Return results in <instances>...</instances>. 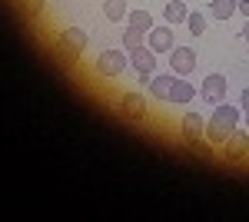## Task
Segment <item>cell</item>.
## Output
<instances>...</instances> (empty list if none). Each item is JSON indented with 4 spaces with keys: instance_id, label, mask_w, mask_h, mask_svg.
Listing matches in <instances>:
<instances>
[{
    "instance_id": "1",
    "label": "cell",
    "mask_w": 249,
    "mask_h": 222,
    "mask_svg": "<svg viewBox=\"0 0 249 222\" xmlns=\"http://www.w3.org/2000/svg\"><path fill=\"white\" fill-rule=\"evenodd\" d=\"M239 116H243L239 106H232V103H219V106L213 110V116L206 120V139H210L213 146H223V143L230 139V133L239 126Z\"/></svg>"
},
{
    "instance_id": "2",
    "label": "cell",
    "mask_w": 249,
    "mask_h": 222,
    "mask_svg": "<svg viewBox=\"0 0 249 222\" xmlns=\"http://www.w3.org/2000/svg\"><path fill=\"white\" fill-rule=\"evenodd\" d=\"M126 63H130V60H126V53H123V50H103V53L96 56V73L113 80V76H123Z\"/></svg>"
},
{
    "instance_id": "3",
    "label": "cell",
    "mask_w": 249,
    "mask_h": 222,
    "mask_svg": "<svg viewBox=\"0 0 249 222\" xmlns=\"http://www.w3.org/2000/svg\"><path fill=\"white\" fill-rule=\"evenodd\" d=\"M146 47L156 50V53H170L176 47V37H173V23H153V30L146 34Z\"/></svg>"
},
{
    "instance_id": "4",
    "label": "cell",
    "mask_w": 249,
    "mask_h": 222,
    "mask_svg": "<svg viewBox=\"0 0 249 222\" xmlns=\"http://www.w3.org/2000/svg\"><path fill=\"white\" fill-rule=\"evenodd\" d=\"M130 63H133V70L140 73V80H153L156 73V50H150V47H140V50H130Z\"/></svg>"
},
{
    "instance_id": "5",
    "label": "cell",
    "mask_w": 249,
    "mask_h": 222,
    "mask_svg": "<svg viewBox=\"0 0 249 222\" xmlns=\"http://www.w3.org/2000/svg\"><path fill=\"white\" fill-rule=\"evenodd\" d=\"M170 70L176 76H190L196 70V50L193 47H173L170 50Z\"/></svg>"
},
{
    "instance_id": "6",
    "label": "cell",
    "mask_w": 249,
    "mask_h": 222,
    "mask_svg": "<svg viewBox=\"0 0 249 222\" xmlns=\"http://www.w3.org/2000/svg\"><path fill=\"white\" fill-rule=\"evenodd\" d=\"M199 96L213 103V106H219V103H226V76L223 73H210L203 80V86H199Z\"/></svg>"
},
{
    "instance_id": "7",
    "label": "cell",
    "mask_w": 249,
    "mask_h": 222,
    "mask_svg": "<svg viewBox=\"0 0 249 222\" xmlns=\"http://www.w3.org/2000/svg\"><path fill=\"white\" fill-rule=\"evenodd\" d=\"M223 156H226V159H246L249 156V133L236 126V130L230 133V139L223 143Z\"/></svg>"
},
{
    "instance_id": "8",
    "label": "cell",
    "mask_w": 249,
    "mask_h": 222,
    "mask_svg": "<svg viewBox=\"0 0 249 222\" xmlns=\"http://www.w3.org/2000/svg\"><path fill=\"white\" fill-rule=\"evenodd\" d=\"M179 130H183V139L199 143V139L206 136V120H203L199 113H186V116L179 120Z\"/></svg>"
},
{
    "instance_id": "9",
    "label": "cell",
    "mask_w": 249,
    "mask_h": 222,
    "mask_svg": "<svg viewBox=\"0 0 249 222\" xmlns=\"http://www.w3.org/2000/svg\"><path fill=\"white\" fill-rule=\"evenodd\" d=\"M60 47L70 50V53H83V50H87V34H83L80 27H67V30L60 34Z\"/></svg>"
},
{
    "instance_id": "10",
    "label": "cell",
    "mask_w": 249,
    "mask_h": 222,
    "mask_svg": "<svg viewBox=\"0 0 249 222\" xmlns=\"http://www.w3.org/2000/svg\"><path fill=\"white\" fill-rule=\"evenodd\" d=\"M173 83H176V76H170V73H163V76H153V80H150V96H153L156 103H170Z\"/></svg>"
},
{
    "instance_id": "11",
    "label": "cell",
    "mask_w": 249,
    "mask_h": 222,
    "mask_svg": "<svg viewBox=\"0 0 249 222\" xmlns=\"http://www.w3.org/2000/svg\"><path fill=\"white\" fill-rule=\"evenodd\" d=\"M120 110L126 113L130 120H146V103H143V96H140V93H123Z\"/></svg>"
},
{
    "instance_id": "12",
    "label": "cell",
    "mask_w": 249,
    "mask_h": 222,
    "mask_svg": "<svg viewBox=\"0 0 249 222\" xmlns=\"http://www.w3.org/2000/svg\"><path fill=\"white\" fill-rule=\"evenodd\" d=\"M126 14H130L126 0H103V17L110 20V23H120V20H126Z\"/></svg>"
},
{
    "instance_id": "13",
    "label": "cell",
    "mask_w": 249,
    "mask_h": 222,
    "mask_svg": "<svg viewBox=\"0 0 249 222\" xmlns=\"http://www.w3.org/2000/svg\"><path fill=\"white\" fill-rule=\"evenodd\" d=\"M196 90H193L190 80H183V76H176V83H173V93H170V103H190Z\"/></svg>"
},
{
    "instance_id": "14",
    "label": "cell",
    "mask_w": 249,
    "mask_h": 222,
    "mask_svg": "<svg viewBox=\"0 0 249 222\" xmlns=\"http://www.w3.org/2000/svg\"><path fill=\"white\" fill-rule=\"evenodd\" d=\"M143 40H146V30H140V27H133V23L123 30V47H126V50H140V47H146Z\"/></svg>"
},
{
    "instance_id": "15",
    "label": "cell",
    "mask_w": 249,
    "mask_h": 222,
    "mask_svg": "<svg viewBox=\"0 0 249 222\" xmlns=\"http://www.w3.org/2000/svg\"><path fill=\"white\" fill-rule=\"evenodd\" d=\"M186 17H190V10H186L183 0H170L166 3V23H186Z\"/></svg>"
},
{
    "instance_id": "16",
    "label": "cell",
    "mask_w": 249,
    "mask_h": 222,
    "mask_svg": "<svg viewBox=\"0 0 249 222\" xmlns=\"http://www.w3.org/2000/svg\"><path fill=\"white\" fill-rule=\"evenodd\" d=\"M210 14L216 20H230L236 14V0H210Z\"/></svg>"
},
{
    "instance_id": "17",
    "label": "cell",
    "mask_w": 249,
    "mask_h": 222,
    "mask_svg": "<svg viewBox=\"0 0 249 222\" xmlns=\"http://www.w3.org/2000/svg\"><path fill=\"white\" fill-rule=\"evenodd\" d=\"M126 20H130L133 27H140V30H146V34L153 30V17H150L146 10H130V14H126Z\"/></svg>"
},
{
    "instance_id": "18",
    "label": "cell",
    "mask_w": 249,
    "mask_h": 222,
    "mask_svg": "<svg viewBox=\"0 0 249 222\" xmlns=\"http://www.w3.org/2000/svg\"><path fill=\"white\" fill-rule=\"evenodd\" d=\"M186 30H190L193 37H199V34H203V30H206V17H203V14H199V10H193L190 17H186Z\"/></svg>"
},
{
    "instance_id": "19",
    "label": "cell",
    "mask_w": 249,
    "mask_h": 222,
    "mask_svg": "<svg viewBox=\"0 0 249 222\" xmlns=\"http://www.w3.org/2000/svg\"><path fill=\"white\" fill-rule=\"evenodd\" d=\"M236 10H239L243 17H249V0H239V3H236Z\"/></svg>"
},
{
    "instance_id": "20",
    "label": "cell",
    "mask_w": 249,
    "mask_h": 222,
    "mask_svg": "<svg viewBox=\"0 0 249 222\" xmlns=\"http://www.w3.org/2000/svg\"><path fill=\"white\" fill-rule=\"evenodd\" d=\"M239 103H243V110H249V86L243 90V96H239Z\"/></svg>"
},
{
    "instance_id": "21",
    "label": "cell",
    "mask_w": 249,
    "mask_h": 222,
    "mask_svg": "<svg viewBox=\"0 0 249 222\" xmlns=\"http://www.w3.org/2000/svg\"><path fill=\"white\" fill-rule=\"evenodd\" d=\"M243 40H249V17H246V27H243Z\"/></svg>"
},
{
    "instance_id": "22",
    "label": "cell",
    "mask_w": 249,
    "mask_h": 222,
    "mask_svg": "<svg viewBox=\"0 0 249 222\" xmlns=\"http://www.w3.org/2000/svg\"><path fill=\"white\" fill-rule=\"evenodd\" d=\"M243 120H246V130H249V110H243Z\"/></svg>"
},
{
    "instance_id": "23",
    "label": "cell",
    "mask_w": 249,
    "mask_h": 222,
    "mask_svg": "<svg viewBox=\"0 0 249 222\" xmlns=\"http://www.w3.org/2000/svg\"><path fill=\"white\" fill-rule=\"evenodd\" d=\"M27 3H30V7H37V10H40V0H27Z\"/></svg>"
},
{
    "instance_id": "24",
    "label": "cell",
    "mask_w": 249,
    "mask_h": 222,
    "mask_svg": "<svg viewBox=\"0 0 249 222\" xmlns=\"http://www.w3.org/2000/svg\"><path fill=\"white\" fill-rule=\"evenodd\" d=\"M236 3H239V0H236Z\"/></svg>"
}]
</instances>
